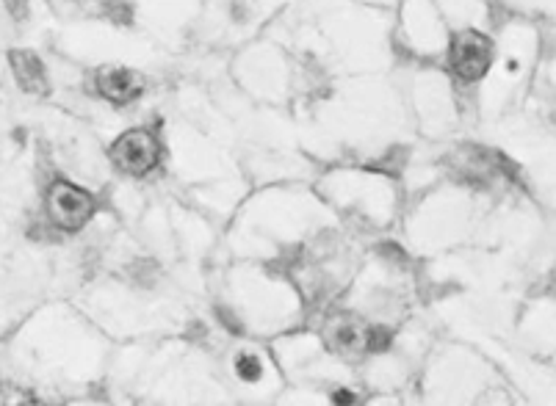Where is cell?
Wrapping results in <instances>:
<instances>
[{
	"mask_svg": "<svg viewBox=\"0 0 556 406\" xmlns=\"http://www.w3.org/2000/svg\"><path fill=\"white\" fill-rule=\"evenodd\" d=\"M97 92L103 94L108 103L128 105L142 94V78L125 67H103L97 72Z\"/></svg>",
	"mask_w": 556,
	"mask_h": 406,
	"instance_id": "4",
	"label": "cell"
},
{
	"mask_svg": "<svg viewBox=\"0 0 556 406\" xmlns=\"http://www.w3.org/2000/svg\"><path fill=\"white\" fill-rule=\"evenodd\" d=\"M236 373L238 379H244V382H258L263 373V365L258 357H252V354H241L236 362Z\"/></svg>",
	"mask_w": 556,
	"mask_h": 406,
	"instance_id": "7",
	"label": "cell"
},
{
	"mask_svg": "<svg viewBox=\"0 0 556 406\" xmlns=\"http://www.w3.org/2000/svg\"><path fill=\"white\" fill-rule=\"evenodd\" d=\"M335 346L346 354H355L360 348H366V329L355 321H341L335 326Z\"/></svg>",
	"mask_w": 556,
	"mask_h": 406,
	"instance_id": "6",
	"label": "cell"
},
{
	"mask_svg": "<svg viewBox=\"0 0 556 406\" xmlns=\"http://www.w3.org/2000/svg\"><path fill=\"white\" fill-rule=\"evenodd\" d=\"M332 401L341 406H349V404H355L357 395L352 393V390H335V393H332Z\"/></svg>",
	"mask_w": 556,
	"mask_h": 406,
	"instance_id": "9",
	"label": "cell"
},
{
	"mask_svg": "<svg viewBox=\"0 0 556 406\" xmlns=\"http://www.w3.org/2000/svg\"><path fill=\"white\" fill-rule=\"evenodd\" d=\"M9 64H12L14 78H17V83H20L23 92L36 94V97H42V94L50 92V81H48V72H45V64H42L31 50H12V53H9Z\"/></svg>",
	"mask_w": 556,
	"mask_h": 406,
	"instance_id": "5",
	"label": "cell"
},
{
	"mask_svg": "<svg viewBox=\"0 0 556 406\" xmlns=\"http://www.w3.org/2000/svg\"><path fill=\"white\" fill-rule=\"evenodd\" d=\"M111 161L117 163L119 172L142 177V174L153 172L158 161H161V144L150 130H128L122 133L114 147H111Z\"/></svg>",
	"mask_w": 556,
	"mask_h": 406,
	"instance_id": "2",
	"label": "cell"
},
{
	"mask_svg": "<svg viewBox=\"0 0 556 406\" xmlns=\"http://www.w3.org/2000/svg\"><path fill=\"white\" fill-rule=\"evenodd\" d=\"M493 61V42L479 31H462L451 42V70L462 81L474 83L485 78Z\"/></svg>",
	"mask_w": 556,
	"mask_h": 406,
	"instance_id": "3",
	"label": "cell"
},
{
	"mask_svg": "<svg viewBox=\"0 0 556 406\" xmlns=\"http://www.w3.org/2000/svg\"><path fill=\"white\" fill-rule=\"evenodd\" d=\"M48 213L59 230H81L95 216V197L67 180H53L48 188Z\"/></svg>",
	"mask_w": 556,
	"mask_h": 406,
	"instance_id": "1",
	"label": "cell"
},
{
	"mask_svg": "<svg viewBox=\"0 0 556 406\" xmlns=\"http://www.w3.org/2000/svg\"><path fill=\"white\" fill-rule=\"evenodd\" d=\"M393 335L388 329H382V326H374V329H366V348L368 351H385V348L391 346Z\"/></svg>",
	"mask_w": 556,
	"mask_h": 406,
	"instance_id": "8",
	"label": "cell"
}]
</instances>
